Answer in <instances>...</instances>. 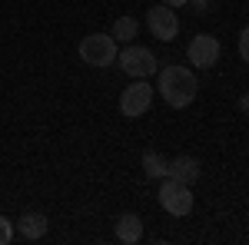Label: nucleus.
<instances>
[{
    "label": "nucleus",
    "mask_w": 249,
    "mask_h": 245,
    "mask_svg": "<svg viewBox=\"0 0 249 245\" xmlns=\"http://www.w3.org/2000/svg\"><path fill=\"white\" fill-rule=\"evenodd\" d=\"M196 90H199V83H196V76H193L186 66L170 63V66L160 70V96L170 103L173 110L190 106L193 99H196Z\"/></svg>",
    "instance_id": "nucleus-1"
},
{
    "label": "nucleus",
    "mask_w": 249,
    "mask_h": 245,
    "mask_svg": "<svg viewBox=\"0 0 249 245\" xmlns=\"http://www.w3.org/2000/svg\"><path fill=\"white\" fill-rule=\"evenodd\" d=\"M116 40L113 33H90V37L80 40V60L87 66H110L116 60Z\"/></svg>",
    "instance_id": "nucleus-2"
},
{
    "label": "nucleus",
    "mask_w": 249,
    "mask_h": 245,
    "mask_svg": "<svg viewBox=\"0 0 249 245\" xmlns=\"http://www.w3.org/2000/svg\"><path fill=\"white\" fill-rule=\"evenodd\" d=\"M116 60H120V70L130 73L133 80H146V76H153L156 70H160L153 50H150V47H136V43H130L126 50H120Z\"/></svg>",
    "instance_id": "nucleus-3"
},
{
    "label": "nucleus",
    "mask_w": 249,
    "mask_h": 245,
    "mask_svg": "<svg viewBox=\"0 0 249 245\" xmlns=\"http://www.w3.org/2000/svg\"><path fill=\"white\" fill-rule=\"evenodd\" d=\"M160 206L166 209L170 215H176V219L190 215V212H193V192H190V186H186V182H176V179L166 176V182L160 186Z\"/></svg>",
    "instance_id": "nucleus-4"
},
{
    "label": "nucleus",
    "mask_w": 249,
    "mask_h": 245,
    "mask_svg": "<svg viewBox=\"0 0 249 245\" xmlns=\"http://www.w3.org/2000/svg\"><path fill=\"white\" fill-rule=\"evenodd\" d=\"M150 103H153V86H150L146 80H136V83H130V86L120 93V113L136 119V116H143L150 110Z\"/></svg>",
    "instance_id": "nucleus-5"
},
{
    "label": "nucleus",
    "mask_w": 249,
    "mask_h": 245,
    "mask_svg": "<svg viewBox=\"0 0 249 245\" xmlns=\"http://www.w3.org/2000/svg\"><path fill=\"white\" fill-rule=\"evenodd\" d=\"M146 27H150V33L156 40H163V43H170L176 33H179V17L173 14V7L166 3H156L146 10Z\"/></svg>",
    "instance_id": "nucleus-6"
},
{
    "label": "nucleus",
    "mask_w": 249,
    "mask_h": 245,
    "mask_svg": "<svg viewBox=\"0 0 249 245\" xmlns=\"http://www.w3.org/2000/svg\"><path fill=\"white\" fill-rule=\"evenodd\" d=\"M186 57H190L193 66L210 70V66H216V60H219V40L213 37V33H196L190 40V47H186Z\"/></svg>",
    "instance_id": "nucleus-7"
},
{
    "label": "nucleus",
    "mask_w": 249,
    "mask_h": 245,
    "mask_svg": "<svg viewBox=\"0 0 249 245\" xmlns=\"http://www.w3.org/2000/svg\"><path fill=\"white\" fill-rule=\"evenodd\" d=\"M166 176L176 179V182L193 186V182L199 179V159H196V156H176V159L166 163Z\"/></svg>",
    "instance_id": "nucleus-8"
},
{
    "label": "nucleus",
    "mask_w": 249,
    "mask_h": 245,
    "mask_svg": "<svg viewBox=\"0 0 249 245\" xmlns=\"http://www.w3.org/2000/svg\"><path fill=\"white\" fill-rule=\"evenodd\" d=\"M116 239L123 245H136L143 239V219H140L136 212H123V215L116 219Z\"/></svg>",
    "instance_id": "nucleus-9"
},
{
    "label": "nucleus",
    "mask_w": 249,
    "mask_h": 245,
    "mask_svg": "<svg viewBox=\"0 0 249 245\" xmlns=\"http://www.w3.org/2000/svg\"><path fill=\"white\" fill-rule=\"evenodd\" d=\"M17 232L27 239V242H40L47 235V215L43 212H23L17 222Z\"/></svg>",
    "instance_id": "nucleus-10"
},
{
    "label": "nucleus",
    "mask_w": 249,
    "mask_h": 245,
    "mask_svg": "<svg viewBox=\"0 0 249 245\" xmlns=\"http://www.w3.org/2000/svg\"><path fill=\"white\" fill-rule=\"evenodd\" d=\"M166 163L160 152H146L143 156V169H146V179H166Z\"/></svg>",
    "instance_id": "nucleus-11"
},
{
    "label": "nucleus",
    "mask_w": 249,
    "mask_h": 245,
    "mask_svg": "<svg viewBox=\"0 0 249 245\" xmlns=\"http://www.w3.org/2000/svg\"><path fill=\"white\" fill-rule=\"evenodd\" d=\"M110 33H113L116 43H130V40L136 37V20L133 17H120L113 23V30H110Z\"/></svg>",
    "instance_id": "nucleus-12"
},
{
    "label": "nucleus",
    "mask_w": 249,
    "mask_h": 245,
    "mask_svg": "<svg viewBox=\"0 0 249 245\" xmlns=\"http://www.w3.org/2000/svg\"><path fill=\"white\" fill-rule=\"evenodd\" d=\"M10 239H14V226H10L7 215H0V245H7Z\"/></svg>",
    "instance_id": "nucleus-13"
},
{
    "label": "nucleus",
    "mask_w": 249,
    "mask_h": 245,
    "mask_svg": "<svg viewBox=\"0 0 249 245\" xmlns=\"http://www.w3.org/2000/svg\"><path fill=\"white\" fill-rule=\"evenodd\" d=\"M239 57L249 63V27L243 30V33H239Z\"/></svg>",
    "instance_id": "nucleus-14"
},
{
    "label": "nucleus",
    "mask_w": 249,
    "mask_h": 245,
    "mask_svg": "<svg viewBox=\"0 0 249 245\" xmlns=\"http://www.w3.org/2000/svg\"><path fill=\"white\" fill-rule=\"evenodd\" d=\"M186 3L193 7V14H196V17H203V14L210 10V0H186Z\"/></svg>",
    "instance_id": "nucleus-15"
},
{
    "label": "nucleus",
    "mask_w": 249,
    "mask_h": 245,
    "mask_svg": "<svg viewBox=\"0 0 249 245\" xmlns=\"http://www.w3.org/2000/svg\"><path fill=\"white\" fill-rule=\"evenodd\" d=\"M166 7H186V0H163Z\"/></svg>",
    "instance_id": "nucleus-16"
},
{
    "label": "nucleus",
    "mask_w": 249,
    "mask_h": 245,
    "mask_svg": "<svg viewBox=\"0 0 249 245\" xmlns=\"http://www.w3.org/2000/svg\"><path fill=\"white\" fill-rule=\"evenodd\" d=\"M239 106H243V110H249V96H243V99H239Z\"/></svg>",
    "instance_id": "nucleus-17"
}]
</instances>
